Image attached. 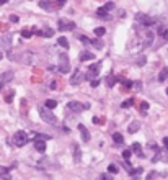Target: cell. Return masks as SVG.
<instances>
[{"label": "cell", "instance_id": "1f68e13d", "mask_svg": "<svg viewBox=\"0 0 168 180\" xmlns=\"http://www.w3.org/2000/svg\"><path fill=\"white\" fill-rule=\"evenodd\" d=\"M103 8H104L106 12H111L113 8H114V3H113V2H108V3H106V5H104Z\"/></svg>", "mask_w": 168, "mask_h": 180}, {"label": "cell", "instance_id": "e575fe53", "mask_svg": "<svg viewBox=\"0 0 168 180\" xmlns=\"http://www.w3.org/2000/svg\"><path fill=\"white\" fill-rule=\"evenodd\" d=\"M21 36L23 38H31V30H23L21 31Z\"/></svg>", "mask_w": 168, "mask_h": 180}, {"label": "cell", "instance_id": "d6986e66", "mask_svg": "<svg viewBox=\"0 0 168 180\" xmlns=\"http://www.w3.org/2000/svg\"><path fill=\"white\" fill-rule=\"evenodd\" d=\"M0 177H2L3 180H12L10 174H8V169L7 167H0Z\"/></svg>", "mask_w": 168, "mask_h": 180}, {"label": "cell", "instance_id": "9c48e42d", "mask_svg": "<svg viewBox=\"0 0 168 180\" xmlns=\"http://www.w3.org/2000/svg\"><path fill=\"white\" fill-rule=\"evenodd\" d=\"M0 46H2V48L5 49L7 53H10V49H12V35H3Z\"/></svg>", "mask_w": 168, "mask_h": 180}, {"label": "cell", "instance_id": "ac0fdd59", "mask_svg": "<svg viewBox=\"0 0 168 180\" xmlns=\"http://www.w3.org/2000/svg\"><path fill=\"white\" fill-rule=\"evenodd\" d=\"M118 82V77H114L113 74H109V75H106V85L108 87H114V84Z\"/></svg>", "mask_w": 168, "mask_h": 180}, {"label": "cell", "instance_id": "ab89813d", "mask_svg": "<svg viewBox=\"0 0 168 180\" xmlns=\"http://www.w3.org/2000/svg\"><path fill=\"white\" fill-rule=\"evenodd\" d=\"M18 20H20V18H18L16 15H12V17H10V21H12V23H18Z\"/></svg>", "mask_w": 168, "mask_h": 180}, {"label": "cell", "instance_id": "ba28073f", "mask_svg": "<svg viewBox=\"0 0 168 180\" xmlns=\"http://www.w3.org/2000/svg\"><path fill=\"white\" fill-rule=\"evenodd\" d=\"M59 30H60V31L75 30V23H74V21H69V20H59Z\"/></svg>", "mask_w": 168, "mask_h": 180}, {"label": "cell", "instance_id": "d590c367", "mask_svg": "<svg viewBox=\"0 0 168 180\" xmlns=\"http://www.w3.org/2000/svg\"><path fill=\"white\" fill-rule=\"evenodd\" d=\"M121 82L124 84V87H126V88L132 87V82H131V80H124V79H121Z\"/></svg>", "mask_w": 168, "mask_h": 180}, {"label": "cell", "instance_id": "b9f144b4", "mask_svg": "<svg viewBox=\"0 0 168 180\" xmlns=\"http://www.w3.org/2000/svg\"><path fill=\"white\" fill-rule=\"evenodd\" d=\"M145 61H147L145 58H141V59L137 61V64H139V66H144V64H145Z\"/></svg>", "mask_w": 168, "mask_h": 180}, {"label": "cell", "instance_id": "603a6c76", "mask_svg": "<svg viewBox=\"0 0 168 180\" xmlns=\"http://www.w3.org/2000/svg\"><path fill=\"white\" fill-rule=\"evenodd\" d=\"M57 43H59L62 48H69V41H67V38H64V36H60L59 39H57Z\"/></svg>", "mask_w": 168, "mask_h": 180}, {"label": "cell", "instance_id": "f6af8a7d", "mask_svg": "<svg viewBox=\"0 0 168 180\" xmlns=\"http://www.w3.org/2000/svg\"><path fill=\"white\" fill-rule=\"evenodd\" d=\"M8 0H0V5H3V3H7Z\"/></svg>", "mask_w": 168, "mask_h": 180}, {"label": "cell", "instance_id": "d6a6232c", "mask_svg": "<svg viewBox=\"0 0 168 180\" xmlns=\"http://www.w3.org/2000/svg\"><path fill=\"white\" fill-rule=\"evenodd\" d=\"M64 3H65V0H54V8L56 7H64Z\"/></svg>", "mask_w": 168, "mask_h": 180}, {"label": "cell", "instance_id": "52a82bcc", "mask_svg": "<svg viewBox=\"0 0 168 180\" xmlns=\"http://www.w3.org/2000/svg\"><path fill=\"white\" fill-rule=\"evenodd\" d=\"M98 70H100V62H97L95 66H90V69H88V72L85 74V77L88 80H95L98 77Z\"/></svg>", "mask_w": 168, "mask_h": 180}, {"label": "cell", "instance_id": "74e56055", "mask_svg": "<svg viewBox=\"0 0 168 180\" xmlns=\"http://www.w3.org/2000/svg\"><path fill=\"white\" fill-rule=\"evenodd\" d=\"M141 110H142V111H147V110H148V103H147V102H144L142 105H141Z\"/></svg>", "mask_w": 168, "mask_h": 180}, {"label": "cell", "instance_id": "9a60e30c", "mask_svg": "<svg viewBox=\"0 0 168 180\" xmlns=\"http://www.w3.org/2000/svg\"><path fill=\"white\" fill-rule=\"evenodd\" d=\"M166 79H168V67H163L158 74V82H165Z\"/></svg>", "mask_w": 168, "mask_h": 180}, {"label": "cell", "instance_id": "bcb514c9", "mask_svg": "<svg viewBox=\"0 0 168 180\" xmlns=\"http://www.w3.org/2000/svg\"><path fill=\"white\" fill-rule=\"evenodd\" d=\"M2 85H3V82H0V90H2Z\"/></svg>", "mask_w": 168, "mask_h": 180}, {"label": "cell", "instance_id": "c3c4849f", "mask_svg": "<svg viewBox=\"0 0 168 180\" xmlns=\"http://www.w3.org/2000/svg\"><path fill=\"white\" fill-rule=\"evenodd\" d=\"M166 159H168V154H166Z\"/></svg>", "mask_w": 168, "mask_h": 180}, {"label": "cell", "instance_id": "d4e9b609", "mask_svg": "<svg viewBox=\"0 0 168 180\" xmlns=\"http://www.w3.org/2000/svg\"><path fill=\"white\" fill-rule=\"evenodd\" d=\"M108 13H109V12H106V10H104V8L101 7V8H100V10L97 12V15H98V17H101V18H109Z\"/></svg>", "mask_w": 168, "mask_h": 180}, {"label": "cell", "instance_id": "cb8c5ba5", "mask_svg": "<svg viewBox=\"0 0 168 180\" xmlns=\"http://www.w3.org/2000/svg\"><path fill=\"white\" fill-rule=\"evenodd\" d=\"M56 107H57V102L56 100H47L46 102V108H47V110H54Z\"/></svg>", "mask_w": 168, "mask_h": 180}, {"label": "cell", "instance_id": "5b68a950", "mask_svg": "<svg viewBox=\"0 0 168 180\" xmlns=\"http://www.w3.org/2000/svg\"><path fill=\"white\" fill-rule=\"evenodd\" d=\"M88 108L87 103H80V102H69L67 103V110L69 111H74V113H80L82 110Z\"/></svg>", "mask_w": 168, "mask_h": 180}, {"label": "cell", "instance_id": "e0dca14e", "mask_svg": "<svg viewBox=\"0 0 168 180\" xmlns=\"http://www.w3.org/2000/svg\"><path fill=\"white\" fill-rule=\"evenodd\" d=\"M80 61H95V56H93V53H87V51H83V53L80 54Z\"/></svg>", "mask_w": 168, "mask_h": 180}, {"label": "cell", "instance_id": "4fadbf2b", "mask_svg": "<svg viewBox=\"0 0 168 180\" xmlns=\"http://www.w3.org/2000/svg\"><path fill=\"white\" fill-rule=\"evenodd\" d=\"M158 35H160L165 41H168V25H160L158 26Z\"/></svg>", "mask_w": 168, "mask_h": 180}, {"label": "cell", "instance_id": "8fae6325", "mask_svg": "<svg viewBox=\"0 0 168 180\" xmlns=\"http://www.w3.org/2000/svg\"><path fill=\"white\" fill-rule=\"evenodd\" d=\"M79 131H80V134H82V139H83L85 143H88V141H90V131L83 125H82V123L79 125Z\"/></svg>", "mask_w": 168, "mask_h": 180}, {"label": "cell", "instance_id": "f546056e", "mask_svg": "<svg viewBox=\"0 0 168 180\" xmlns=\"http://www.w3.org/2000/svg\"><path fill=\"white\" fill-rule=\"evenodd\" d=\"M12 79H13V74H12V72H5V74H3V79H2V80H3V82H10Z\"/></svg>", "mask_w": 168, "mask_h": 180}, {"label": "cell", "instance_id": "7402d4cb", "mask_svg": "<svg viewBox=\"0 0 168 180\" xmlns=\"http://www.w3.org/2000/svg\"><path fill=\"white\" fill-rule=\"evenodd\" d=\"M74 160L75 162H79L80 160V151H79V146L74 144Z\"/></svg>", "mask_w": 168, "mask_h": 180}, {"label": "cell", "instance_id": "484cf974", "mask_svg": "<svg viewBox=\"0 0 168 180\" xmlns=\"http://www.w3.org/2000/svg\"><path fill=\"white\" fill-rule=\"evenodd\" d=\"M44 36V38H51L52 35H54V31H52V30H49V28H47V30H44V31H39V36Z\"/></svg>", "mask_w": 168, "mask_h": 180}, {"label": "cell", "instance_id": "44dd1931", "mask_svg": "<svg viewBox=\"0 0 168 180\" xmlns=\"http://www.w3.org/2000/svg\"><path fill=\"white\" fill-rule=\"evenodd\" d=\"M113 141H114L116 144H122V143H124V138H122L121 133H114V134H113Z\"/></svg>", "mask_w": 168, "mask_h": 180}, {"label": "cell", "instance_id": "ee69618b", "mask_svg": "<svg viewBox=\"0 0 168 180\" xmlns=\"http://www.w3.org/2000/svg\"><path fill=\"white\" fill-rule=\"evenodd\" d=\"M163 146H165V148H168V138H163Z\"/></svg>", "mask_w": 168, "mask_h": 180}, {"label": "cell", "instance_id": "f1b7e54d", "mask_svg": "<svg viewBox=\"0 0 168 180\" xmlns=\"http://www.w3.org/2000/svg\"><path fill=\"white\" fill-rule=\"evenodd\" d=\"M132 105H134V98H129V100H126V102L121 103L122 108H129V107H132Z\"/></svg>", "mask_w": 168, "mask_h": 180}, {"label": "cell", "instance_id": "7c38bea8", "mask_svg": "<svg viewBox=\"0 0 168 180\" xmlns=\"http://www.w3.org/2000/svg\"><path fill=\"white\" fill-rule=\"evenodd\" d=\"M39 7H41V8H44L46 12H52V10H56V8H54V3H52L51 0H41V2H39Z\"/></svg>", "mask_w": 168, "mask_h": 180}, {"label": "cell", "instance_id": "7bdbcfd3", "mask_svg": "<svg viewBox=\"0 0 168 180\" xmlns=\"http://www.w3.org/2000/svg\"><path fill=\"white\" fill-rule=\"evenodd\" d=\"M100 84V80L98 79H95V80H92V87H97V85Z\"/></svg>", "mask_w": 168, "mask_h": 180}, {"label": "cell", "instance_id": "f35d334b", "mask_svg": "<svg viewBox=\"0 0 168 180\" xmlns=\"http://www.w3.org/2000/svg\"><path fill=\"white\" fill-rule=\"evenodd\" d=\"M153 177H157V172H150L147 175V180H153Z\"/></svg>", "mask_w": 168, "mask_h": 180}, {"label": "cell", "instance_id": "7dc6e473", "mask_svg": "<svg viewBox=\"0 0 168 180\" xmlns=\"http://www.w3.org/2000/svg\"><path fill=\"white\" fill-rule=\"evenodd\" d=\"M166 95H168V88H166Z\"/></svg>", "mask_w": 168, "mask_h": 180}, {"label": "cell", "instance_id": "3957f363", "mask_svg": "<svg viewBox=\"0 0 168 180\" xmlns=\"http://www.w3.org/2000/svg\"><path fill=\"white\" fill-rule=\"evenodd\" d=\"M59 70L62 74H69L70 72V62H69L67 54H60L59 56Z\"/></svg>", "mask_w": 168, "mask_h": 180}, {"label": "cell", "instance_id": "8d00e7d4", "mask_svg": "<svg viewBox=\"0 0 168 180\" xmlns=\"http://www.w3.org/2000/svg\"><path fill=\"white\" fill-rule=\"evenodd\" d=\"M131 154H132V152H131V151H129V149H126V151H124V152H122V157H124V159H126V160H127L129 157H131Z\"/></svg>", "mask_w": 168, "mask_h": 180}, {"label": "cell", "instance_id": "ffe728a7", "mask_svg": "<svg viewBox=\"0 0 168 180\" xmlns=\"http://www.w3.org/2000/svg\"><path fill=\"white\" fill-rule=\"evenodd\" d=\"M132 151L139 156V157H144V154H142V146L139 144V143H134V144H132Z\"/></svg>", "mask_w": 168, "mask_h": 180}, {"label": "cell", "instance_id": "6da1fadb", "mask_svg": "<svg viewBox=\"0 0 168 180\" xmlns=\"http://www.w3.org/2000/svg\"><path fill=\"white\" fill-rule=\"evenodd\" d=\"M39 116H41V120H44L46 123H49V125H56L57 123L56 115L51 110H47L46 107H39Z\"/></svg>", "mask_w": 168, "mask_h": 180}, {"label": "cell", "instance_id": "836d02e7", "mask_svg": "<svg viewBox=\"0 0 168 180\" xmlns=\"http://www.w3.org/2000/svg\"><path fill=\"white\" fill-rule=\"evenodd\" d=\"M90 43H92V44H95V46H98V49H101V48H103V43H101V41H98V39H92Z\"/></svg>", "mask_w": 168, "mask_h": 180}, {"label": "cell", "instance_id": "7a4b0ae2", "mask_svg": "<svg viewBox=\"0 0 168 180\" xmlns=\"http://www.w3.org/2000/svg\"><path fill=\"white\" fill-rule=\"evenodd\" d=\"M28 141H30V139H28V134L25 131H16L15 136H13V144H15L16 148H23Z\"/></svg>", "mask_w": 168, "mask_h": 180}, {"label": "cell", "instance_id": "5bb4252c", "mask_svg": "<svg viewBox=\"0 0 168 180\" xmlns=\"http://www.w3.org/2000/svg\"><path fill=\"white\" fill-rule=\"evenodd\" d=\"M35 149L38 152H44L46 151V141H35Z\"/></svg>", "mask_w": 168, "mask_h": 180}, {"label": "cell", "instance_id": "4316f807", "mask_svg": "<svg viewBox=\"0 0 168 180\" xmlns=\"http://www.w3.org/2000/svg\"><path fill=\"white\" fill-rule=\"evenodd\" d=\"M104 33H106V30H104L103 26H98V28H95V35H97V36H100V38H101V36L104 35Z\"/></svg>", "mask_w": 168, "mask_h": 180}, {"label": "cell", "instance_id": "60d3db41", "mask_svg": "<svg viewBox=\"0 0 168 180\" xmlns=\"http://www.w3.org/2000/svg\"><path fill=\"white\" fill-rule=\"evenodd\" d=\"M100 180H113V177H111V175H101Z\"/></svg>", "mask_w": 168, "mask_h": 180}, {"label": "cell", "instance_id": "4dcf8cb0", "mask_svg": "<svg viewBox=\"0 0 168 180\" xmlns=\"http://www.w3.org/2000/svg\"><path fill=\"white\" fill-rule=\"evenodd\" d=\"M108 170H109V174H118V172H119V169H118L114 164H111V165H109V167H108Z\"/></svg>", "mask_w": 168, "mask_h": 180}, {"label": "cell", "instance_id": "277c9868", "mask_svg": "<svg viewBox=\"0 0 168 180\" xmlns=\"http://www.w3.org/2000/svg\"><path fill=\"white\" fill-rule=\"evenodd\" d=\"M85 79H87V77H85V72H82V70L79 69V70H75V72L72 74V77H70L69 82H70V85H80Z\"/></svg>", "mask_w": 168, "mask_h": 180}, {"label": "cell", "instance_id": "2e32d148", "mask_svg": "<svg viewBox=\"0 0 168 180\" xmlns=\"http://www.w3.org/2000/svg\"><path fill=\"white\" fill-rule=\"evenodd\" d=\"M139 128H141V123H139V121H132L131 125H129L127 131L132 134V133H137V131H139Z\"/></svg>", "mask_w": 168, "mask_h": 180}, {"label": "cell", "instance_id": "30bf717a", "mask_svg": "<svg viewBox=\"0 0 168 180\" xmlns=\"http://www.w3.org/2000/svg\"><path fill=\"white\" fill-rule=\"evenodd\" d=\"M152 43H153V33L145 31V36H144V41H142V48H148Z\"/></svg>", "mask_w": 168, "mask_h": 180}, {"label": "cell", "instance_id": "83f0119b", "mask_svg": "<svg viewBox=\"0 0 168 180\" xmlns=\"http://www.w3.org/2000/svg\"><path fill=\"white\" fill-rule=\"evenodd\" d=\"M129 174H131V177H132V178H137L139 175L142 174V169L139 167V169H136V170H131V172H129Z\"/></svg>", "mask_w": 168, "mask_h": 180}, {"label": "cell", "instance_id": "8992f818", "mask_svg": "<svg viewBox=\"0 0 168 180\" xmlns=\"http://www.w3.org/2000/svg\"><path fill=\"white\" fill-rule=\"evenodd\" d=\"M136 20L141 23V25H144V26H150V25H153V23H155V20H153V18L144 15V13H137V15H136Z\"/></svg>", "mask_w": 168, "mask_h": 180}]
</instances>
